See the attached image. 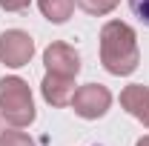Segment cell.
<instances>
[{
	"label": "cell",
	"instance_id": "1",
	"mask_svg": "<svg viewBox=\"0 0 149 146\" xmlns=\"http://www.w3.org/2000/svg\"><path fill=\"white\" fill-rule=\"evenodd\" d=\"M100 63L115 77H126L138 69L141 49H138V35L129 23H123V20L103 23V29H100Z\"/></svg>",
	"mask_w": 149,
	"mask_h": 146
},
{
	"label": "cell",
	"instance_id": "2",
	"mask_svg": "<svg viewBox=\"0 0 149 146\" xmlns=\"http://www.w3.org/2000/svg\"><path fill=\"white\" fill-rule=\"evenodd\" d=\"M0 117L15 129L32 126L35 117H37L32 89H29V83L23 77H17V74L0 77Z\"/></svg>",
	"mask_w": 149,
	"mask_h": 146
},
{
	"label": "cell",
	"instance_id": "3",
	"mask_svg": "<svg viewBox=\"0 0 149 146\" xmlns=\"http://www.w3.org/2000/svg\"><path fill=\"white\" fill-rule=\"evenodd\" d=\"M74 109L77 117H83V120H97V117H103L112 106V92L106 86H100V83H86V86H80V89H74V97L72 103H69Z\"/></svg>",
	"mask_w": 149,
	"mask_h": 146
},
{
	"label": "cell",
	"instance_id": "4",
	"mask_svg": "<svg viewBox=\"0 0 149 146\" xmlns=\"http://www.w3.org/2000/svg\"><path fill=\"white\" fill-rule=\"evenodd\" d=\"M35 55V40L23 29H6L0 35V63L9 69L29 66V60Z\"/></svg>",
	"mask_w": 149,
	"mask_h": 146
},
{
	"label": "cell",
	"instance_id": "5",
	"mask_svg": "<svg viewBox=\"0 0 149 146\" xmlns=\"http://www.w3.org/2000/svg\"><path fill=\"white\" fill-rule=\"evenodd\" d=\"M43 63H46V72L60 74V77H77V72H80V55H77V49L69 46V43H63V40H55V43L46 46Z\"/></svg>",
	"mask_w": 149,
	"mask_h": 146
},
{
	"label": "cell",
	"instance_id": "6",
	"mask_svg": "<svg viewBox=\"0 0 149 146\" xmlns=\"http://www.w3.org/2000/svg\"><path fill=\"white\" fill-rule=\"evenodd\" d=\"M40 92H43V100L49 106L63 109V106L72 103V97H74V77H60V74L46 72L43 83H40Z\"/></svg>",
	"mask_w": 149,
	"mask_h": 146
},
{
	"label": "cell",
	"instance_id": "7",
	"mask_svg": "<svg viewBox=\"0 0 149 146\" xmlns=\"http://www.w3.org/2000/svg\"><path fill=\"white\" fill-rule=\"evenodd\" d=\"M120 106L149 129V86H143V83L126 86V89L120 92Z\"/></svg>",
	"mask_w": 149,
	"mask_h": 146
},
{
	"label": "cell",
	"instance_id": "8",
	"mask_svg": "<svg viewBox=\"0 0 149 146\" xmlns=\"http://www.w3.org/2000/svg\"><path fill=\"white\" fill-rule=\"evenodd\" d=\"M37 9H40V15L49 20V23H66V20L72 17L74 12V0H37Z\"/></svg>",
	"mask_w": 149,
	"mask_h": 146
},
{
	"label": "cell",
	"instance_id": "9",
	"mask_svg": "<svg viewBox=\"0 0 149 146\" xmlns=\"http://www.w3.org/2000/svg\"><path fill=\"white\" fill-rule=\"evenodd\" d=\"M86 15H92V17H103V15H109L118 9V3L120 0H74Z\"/></svg>",
	"mask_w": 149,
	"mask_h": 146
},
{
	"label": "cell",
	"instance_id": "10",
	"mask_svg": "<svg viewBox=\"0 0 149 146\" xmlns=\"http://www.w3.org/2000/svg\"><path fill=\"white\" fill-rule=\"evenodd\" d=\"M0 146H35V140H32L26 132L6 129V132H0Z\"/></svg>",
	"mask_w": 149,
	"mask_h": 146
},
{
	"label": "cell",
	"instance_id": "11",
	"mask_svg": "<svg viewBox=\"0 0 149 146\" xmlns=\"http://www.w3.org/2000/svg\"><path fill=\"white\" fill-rule=\"evenodd\" d=\"M129 9L135 12V17L143 20V26H149V0H129Z\"/></svg>",
	"mask_w": 149,
	"mask_h": 146
},
{
	"label": "cell",
	"instance_id": "12",
	"mask_svg": "<svg viewBox=\"0 0 149 146\" xmlns=\"http://www.w3.org/2000/svg\"><path fill=\"white\" fill-rule=\"evenodd\" d=\"M29 3H32V0H0V9L17 15V12H26V9H29Z\"/></svg>",
	"mask_w": 149,
	"mask_h": 146
},
{
	"label": "cell",
	"instance_id": "13",
	"mask_svg": "<svg viewBox=\"0 0 149 146\" xmlns=\"http://www.w3.org/2000/svg\"><path fill=\"white\" fill-rule=\"evenodd\" d=\"M135 146H149V135H143V138H138V143Z\"/></svg>",
	"mask_w": 149,
	"mask_h": 146
}]
</instances>
